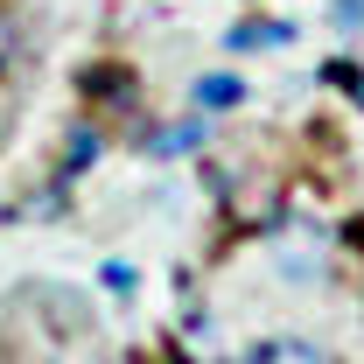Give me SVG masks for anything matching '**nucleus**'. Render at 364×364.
Instances as JSON below:
<instances>
[{
	"instance_id": "39448f33",
	"label": "nucleus",
	"mask_w": 364,
	"mask_h": 364,
	"mask_svg": "<svg viewBox=\"0 0 364 364\" xmlns=\"http://www.w3.org/2000/svg\"><path fill=\"white\" fill-rule=\"evenodd\" d=\"M63 161H70V168H91V161H98V134H91V127H77V134H70V147H63Z\"/></svg>"
},
{
	"instance_id": "20e7f679",
	"label": "nucleus",
	"mask_w": 364,
	"mask_h": 364,
	"mask_svg": "<svg viewBox=\"0 0 364 364\" xmlns=\"http://www.w3.org/2000/svg\"><path fill=\"white\" fill-rule=\"evenodd\" d=\"M196 140H203V127L189 119V127H168V134H154V140H147V147H154V154H189Z\"/></svg>"
},
{
	"instance_id": "423d86ee",
	"label": "nucleus",
	"mask_w": 364,
	"mask_h": 364,
	"mask_svg": "<svg viewBox=\"0 0 364 364\" xmlns=\"http://www.w3.org/2000/svg\"><path fill=\"white\" fill-rule=\"evenodd\" d=\"M364 21V0H336V28H358Z\"/></svg>"
},
{
	"instance_id": "f257e3e1",
	"label": "nucleus",
	"mask_w": 364,
	"mask_h": 364,
	"mask_svg": "<svg viewBox=\"0 0 364 364\" xmlns=\"http://www.w3.org/2000/svg\"><path fill=\"white\" fill-rule=\"evenodd\" d=\"M273 43H287L280 21H245V28H231V49H273Z\"/></svg>"
},
{
	"instance_id": "7ed1b4c3",
	"label": "nucleus",
	"mask_w": 364,
	"mask_h": 364,
	"mask_svg": "<svg viewBox=\"0 0 364 364\" xmlns=\"http://www.w3.org/2000/svg\"><path fill=\"white\" fill-rule=\"evenodd\" d=\"M252 364H322V350L316 343H267Z\"/></svg>"
},
{
	"instance_id": "f03ea898",
	"label": "nucleus",
	"mask_w": 364,
	"mask_h": 364,
	"mask_svg": "<svg viewBox=\"0 0 364 364\" xmlns=\"http://www.w3.org/2000/svg\"><path fill=\"white\" fill-rule=\"evenodd\" d=\"M238 98H245L238 77H203V85H196V105H210V112H218V105H238Z\"/></svg>"
}]
</instances>
